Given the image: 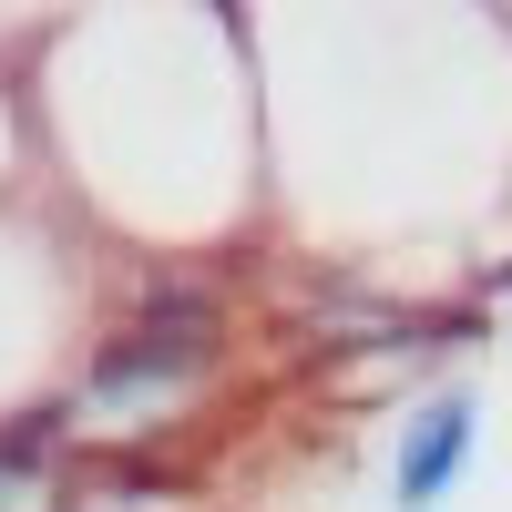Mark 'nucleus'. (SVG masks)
Returning a JSON list of instances; mask_svg holds the SVG:
<instances>
[{
  "instance_id": "obj_2",
  "label": "nucleus",
  "mask_w": 512,
  "mask_h": 512,
  "mask_svg": "<svg viewBox=\"0 0 512 512\" xmlns=\"http://www.w3.org/2000/svg\"><path fill=\"white\" fill-rule=\"evenodd\" d=\"M472 441H482V400L441 379V390H410L400 400V431H390V502L400 512H441L472 472Z\"/></svg>"
},
{
  "instance_id": "obj_3",
  "label": "nucleus",
  "mask_w": 512,
  "mask_h": 512,
  "mask_svg": "<svg viewBox=\"0 0 512 512\" xmlns=\"http://www.w3.org/2000/svg\"><path fill=\"white\" fill-rule=\"evenodd\" d=\"M82 472H93V461L52 431V410L0 420V512H72L82 502Z\"/></svg>"
},
{
  "instance_id": "obj_1",
  "label": "nucleus",
  "mask_w": 512,
  "mask_h": 512,
  "mask_svg": "<svg viewBox=\"0 0 512 512\" xmlns=\"http://www.w3.org/2000/svg\"><path fill=\"white\" fill-rule=\"evenodd\" d=\"M226 359H236L226 287L164 256V267L134 277L123 318H103V338L82 349L72 390L52 410V431L82 461H134V451H154L175 420H195L205 400L226 390Z\"/></svg>"
}]
</instances>
